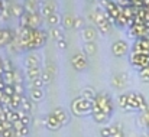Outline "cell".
Returning <instances> with one entry per match:
<instances>
[{
	"label": "cell",
	"mask_w": 149,
	"mask_h": 137,
	"mask_svg": "<svg viewBox=\"0 0 149 137\" xmlns=\"http://www.w3.org/2000/svg\"><path fill=\"white\" fill-rule=\"evenodd\" d=\"M93 111V101L90 100H86L84 97H75L72 101H71V113L75 116V117H84V116H88L91 114Z\"/></svg>",
	"instance_id": "cell-1"
},
{
	"label": "cell",
	"mask_w": 149,
	"mask_h": 137,
	"mask_svg": "<svg viewBox=\"0 0 149 137\" xmlns=\"http://www.w3.org/2000/svg\"><path fill=\"white\" fill-rule=\"evenodd\" d=\"M93 107L99 108L100 111L106 113V114L110 116V117H111V114H113V111H114V104H113V101H111V97L104 91L97 92V95H96V98H94V101H93Z\"/></svg>",
	"instance_id": "cell-2"
},
{
	"label": "cell",
	"mask_w": 149,
	"mask_h": 137,
	"mask_svg": "<svg viewBox=\"0 0 149 137\" xmlns=\"http://www.w3.org/2000/svg\"><path fill=\"white\" fill-rule=\"evenodd\" d=\"M127 104H129V111H145L149 108L146 98L141 92L136 91L127 92Z\"/></svg>",
	"instance_id": "cell-3"
},
{
	"label": "cell",
	"mask_w": 149,
	"mask_h": 137,
	"mask_svg": "<svg viewBox=\"0 0 149 137\" xmlns=\"http://www.w3.org/2000/svg\"><path fill=\"white\" fill-rule=\"evenodd\" d=\"M90 17L93 19V22H96V26L103 35H107L110 30H111V20L107 17L106 12L104 10H96L93 15H90Z\"/></svg>",
	"instance_id": "cell-4"
},
{
	"label": "cell",
	"mask_w": 149,
	"mask_h": 137,
	"mask_svg": "<svg viewBox=\"0 0 149 137\" xmlns=\"http://www.w3.org/2000/svg\"><path fill=\"white\" fill-rule=\"evenodd\" d=\"M130 65L135 66L136 69H143L149 66V53H142V52H132L130 53Z\"/></svg>",
	"instance_id": "cell-5"
},
{
	"label": "cell",
	"mask_w": 149,
	"mask_h": 137,
	"mask_svg": "<svg viewBox=\"0 0 149 137\" xmlns=\"http://www.w3.org/2000/svg\"><path fill=\"white\" fill-rule=\"evenodd\" d=\"M87 53L86 52H77L71 58V65L75 71H84L87 68Z\"/></svg>",
	"instance_id": "cell-6"
},
{
	"label": "cell",
	"mask_w": 149,
	"mask_h": 137,
	"mask_svg": "<svg viewBox=\"0 0 149 137\" xmlns=\"http://www.w3.org/2000/svg\"><path fill=\"white\" fill-rule=\"evenodd\" d=\"M16 39V30L10 28H0V49L9 46Z\"/></svg>",
	"instance_id": "cell-7"
},
{
	"label": "cell",
	"mask_w": 149,
	"mask_h": 137,
	"mask_svg": "<svg viewBox=\"0 0 149 137\" xmlns=\"http://www.w3.org/2000/svg\"><path fill=\"white\" fill-rule=\"evenodd\" d=\"M111 52H113L114 56L122 58V56L127 55V52H129V44L126 41H123V39H117L111 45Z\"/></svg>",
	"instance_id": "cell-8"
},
{
	"label": "cell",
	"mask_w": 149,
	"mask_h": 137,
	"mask_svg": "<svg viewBox=\"0 0 149 137\" xmlns=\"http://www.w3.org/2000/svg\"><path fill=\"white\" fill-rule=\"evenodd\" d=\"M111 87L114 90H125L126 85H127V74L126 72H117L111 77V81H110Z\"/></svg>",
	"instance_id": "cell-9"
},
{
	"label": "cell",
	"mask_w": 149,
	"mask_h": 137,
	"mask_svg": "<svg viewBox=\"0 0 149 137\" xmlns=\"http://www.w3.org/2000/svg\"><path fill=\"white\" fill-rule=\"evenodd\" d=\"M132 52L149 53V36H143V38L135 39V42L132 45Z\"/></svg>",
	"instance_id": "cell-10"
},
{
	"label": "cell",
	"mask_w": 149,
	"mask_h": 137,
	"mask_svg": "<svg viewBox=\"0 0 149 137\" xmlns=\"http://www.w3.org/2000/svg\"><path fill=\"white\" fill-rule=\"evenodd\" d=\"M44 126H45L48 130H51V131H56V130H59V129L62 127L61 123L56 120V117H55L52 113L45 116V118H44Z\"/></svg>",
	"instance_id": "cell-11"
},
{
	"label": "cell",
	"mask_w": 149,
	"mask_h": 137,
	"mask_svg": "<svg viewBox=\"0 0 149 137\" xmlns=\"http://www.w3.org/2000/svg\"><path fill=\"white\" fill-rule=\"evenodd\" d=\"M52 114L56 117V120L61 123L62 127L68 124V121H70V114H68V111H67L65 108H62V107H56V108L52 110Z\"/></svg>",
	"instance_id": "cell-12"
},
{
	"label": "cell",
	"mask_w": 149,
	"mask_h": 137,
	"mask_svg": "<svg viewBox=\"0 0 149 137\" xmlns=\"http://www.w3.org/2000/svg\"><path fill=\"white\" fill-rule=\"evenodd\" d=\"M56 13V4L54 3V0H45L41 4V15L47 19L49 15Z\"/></svg>",
	"instance_id": "cell-13"
},
{
	"label": "cell",
	"mask_w": 149,
	"mask_h": 137,
	"mask_svg": "<svg viewBox=\"0 0 149 137\" xmlns=\"http://www.w3.org/2000/svg\"><path fill=\"white\" fill-rule=\"evenodd\" d=\"M91 117H93V120H94L97 124H107V123H109V120H110V116H107L106 113L100 111L99 108H96V107H93Z\"/></svg>",
	"instance_id": "cell-14"
},
{
	"label": "cell",
	"mask_w": 149,
	"mask_h": 137,
	"mask_svg": "<svg viewBox=\"0 0 149 137\" xmlns=\"http://www.w3.org/2000/svg\"><path fill=\"white\" fill-rule=\"evenodd\" d=\"M97 38V30L93 26H87L83 29V39L86 42H94Z\"/></svg>",
	"instance_id": "cell-15"
},
{
	"label": "cell",
	"mask_w": 149,
	"mask_h": 137,
	"mask_svg": "<svg viewBox=\"0 0 149 137\" xmlns=\"http://www.w3.org/2000/svg\"><path fill=\"white\" fill-rule=\"evenodd\" d=\"M42 77V71H41V66H35V68H26V78L29 80V82L35 81V80H39Z\"/></svg>",
	"instance_id": "cell-16"
},
{
	"label": "cell",
	"mask_w": 149,
	"mask_h": 137,
	"mask_svg": "<svg viewBox=\"0 0 149 137\" xmlns=\"http://www.w3.org/2000/svg\"><path fill=\"white\" fill-rule=\"evenodd\" d=\"M39 56L35 55V53H29L26 58H25V66L26 68H35V66H39Z\"/></svg>",
	"instance_id": "cell-17"
},
{
	"label": "cell",
	"mask_w": 149,
	"mask_h": 137,
	"mask_svg": "<svg viewBox=\"0 0 149 137\" xmlns=\"http://www.w3.org/2000/svg\"><path fill=\"white\" fill-rule=\"evenodd\" d=\"M42 25V15L35 12V13H31V23H29V28L32 29H39V26Z\"/></svg>",
	"instance_id": "cell-18"
},
{
	"label": "cell",
	"mask_w": 149,
	"mask_h": 137,
	"mask_svg": "<svg viewBox=\"0 0 149 137\" xmlns=\"http://www.w3.org/2000/svg\"><path fill=\"white\" fill-rule=\"evenodd\" d=\"M74 25H75V16H72L71 13L64 15V17H62V26L65 29H74Z\"/></svg>",
	"instance_id": "cell-19"
},
{
	"label": "cell",
	"mask_w": 149,
	"mask_h": 137,
	"mask_svg": "<svg viewBox=\"0 0 149 137\" xmlns=\"http://www.w3.org/2000/svg\"><path fill=\"white\" fill-rule=\"evenodd\" d=\"M22 97L23 95H20V94H15V95H12L10 97V102H9V108H12V110H19L20 108V104H22Z\"/></svg>",
	"instance_id": "cell-20"
},
{
	"label": "cell",
	"mask_w": 149,
	"mask_h": 137,
	"mask_svg": "<svg viewBox=\"0 0 149 137\" xmlns=\"http://www.w3.org/2000/svg\"><path fill=\"white\" fill-rule=\"evenodd\" d=\"M97 92L94 91L93 87H84L83 88V92H81V97H84L86 100H90V101H94Z\"/></svg>",
	"instance_id": "cell-21"
},
{
	"label": "cell",
	"mask_w": 149,
	"mask_h": 137,
	"mask_svg": "<svg viewBox=\"0 0 149 137\" xmlns=\"http://www.w3.org/2000/svg\"><path fill=\"white\" fill-rule=\"evenodd\" d=\"M44 88H33L31 90V100L33 102H39L42 98H44Z\"/></svg>",
	"instance_id": "cell-22"
},
{
	"label": "cell",
	"mask_w": 149,
	"mask_h": 137,
	"mask_svg": "<svg viewBox=\"0 0 149 137\" xmlns=\"http://www.w3.org/2000/svg\"><path fill=\"white\" fill-rule=\"evenodd\" d=\"M25 13V6L19 3H12V16L13 17H20Z\"/></svg>",
	"instance_id": "cell-23"
},
{
	"label": "cell",
	"mask_w": 149,
	"mask_h": 137,
	"mask_svg": "<svg viewBox=\"0 0 149 137\" xmlns=\"http://www.w3.org/2000/svg\"><path fill=\"white\" fill-rule=\"evenodd\" d=\"M32 102H33V101H32L31 98H26V97L23 95V97H22L20 110H22V111H25V113H29V114H31V111H32V107H33V105H32Z\"/></svg>",
	"instance_id": "cell-24"
},
{
	"label": "cell",
	"mask_w": 149,
	"mask_h": 137,
	"mask_svg": "<svg viewBox=\"0 0 149 137\" xmlns=\"http://www.w3.org/2000/svg\"><path fill=\"white\" fill-rule=\"evenodd\" d=\"M49 36L55 41V42H56V41H59V39H64V38H65V36H64V33L61 32V29H59V28H56V26L49 29Z\"/></svg>",
	"instance_id": "cell-25"
},
{
	"label": "cell",
	"mask_w": 149,
	"mask_h": 137,
	"mask_svg": "<svg viewBox=\"0 0 149 137\" xmlns=\"http://www.w3.org/2000/svg\"><path fill=\"white\" fill-rule=\"evenodd\" d=\"M47 23L52 26V28H55V26H58L59 23H61V17H59V15L58 13H52L49 15L48 17H47Z\"/></svg>",
	"instance_id": "cell-26"
},
{
	"label": "cell",
	"mask_w": 149,
	"mask_h": 137,
	"mask_svg": "<svg viewBox=\"0 0 149 137\" xmlns=\"http://www.w3.org/2000/svg\"><path fill=\"white\" fill-rule=\"evenodd\" d=\"M29 23H31V13L25 10V13L19 17V26L20 28H28Z\"/></svg>",
	"instance_id": "cell-27"
},
{
	"label": "cell",
	"mask_w": 149,
	"mask_h": 137,
	"mask_svg": "<svg viewBox=\"0 0 149 137\" xmlns=\"http://www.w3.org/2000/svg\"><path fill=\"white\" fill-rule=\"evenodd\" d=\"M119 107L125 111H129V104H127V92H123L119 95Z\"/></svg>",
	"instance_id": "cell-28"
},
{
	"label": "cell",
	"mask_w": 149,
	"mask_h": 137,
	"mask_svg": "<svg viewBox=\"0 0 149 137\" xmlns=\"http://www.w3.org/2000/svg\"><path fill=\"white\" fill-rule=\"evenodd\" d=\"M84 52H86L87 55H94V53L97 52V44H96V41H94V42H86Z\"/></svg>",
	"instance_id": "cell-29"
},
{
	"label": "cell",
	"mask_w": 149,
	"mask_h": 137,
	"mask_svg": "<svg viewBox=\"0 0 149 137\" xmlns=\"http://www.w3.org/2000/svg\"><path fill=\"white\" fill-rule=\"evenodd\" d=\"M16 66L13 64V61L10 58H4L3 59V72H10V71H15Z\"/></svg>",
	"instance_id": "cell-30"
},
{
	"label": "cell",
	"mask_w": 149,
	"mask_h": 137,
	"mask_svg": "<svg viewBox=\"0 0 149 137\" xmlns=\"http://www.w3.org/2000/svg\"><path fill=\"white\" fill-rule=\"evenodd\" d=\"M52 78H54V74L51 72L49 69H44V71H42V77H41V80H42L44 85H48V84H51Z\"/></svg>",
	"instance_id": "cell-31"
},
{
	"label": "cell",
	"mask_w": 149,
	"mask_h": 137,
	"mask_svg": "<svg viewBox=\"0 0 149 137\" xmlns=\"http://www.w3.org/2000/svg\"><path fill=\"white\" fill-rule=\"evenodd\" d=\"M114 133V126H106L100 130V136L101 137H111Z\"/></svg>",
	"instance_id": "cell-32"
},
{
	"label": "cell",
	"mask_w": 149,
	"mask_h": 137,
	"mask_svg": "<svg viewBox=\"0 0 149 137\" xmlns=\"http://www.w3.org/2000/svg\"><path fill=\"white\" fill-rule=\"evenodd\" d=\"M13 131H15V130H13ZM15 134H16V137H26L28 134H29V126L22 124V127H20L19 130H16Z\"/></svg>",
	"instance_id": "cell-33"
},
{
	"label": "cell",
	"mask_w": 149,
	"mask_h": 137,
	"mask_svg": "<svg viewBox=\"0 0 149 137\" xmlns=\"http://www.w3.org/2000/svg\"><path fill=\"white\" fill-rule=\"evenodd\" d=\"M139 78L143 82H149V66H146V68H143V69L139 71Z\"/></svg>",
	"instance_id": "cell-34"
},
{
	"label": "cell",
	"mask_w": 149,
	"mask_h": 137,
	"mask_svg": "<svg viewBox=\"0 0 149 137\" xmlns=\"http://www.w3.org/2000/svg\"><path fill=\"white\" fill-rule=\"evenodd\" d=\"M20 121H22V124L29 126V124H31V114H29V113H25V111L20 110Z\"/></svg>",
	"instance_id": "cell-35"
},
{
	"label": "cell",
	"mask_w": 149,
	"mask_h": 137,
	"mask_svg": "<svg viewBox=\"0 0 149 137\" xmlns=\"http://www.w3.org/2000/svg\"><path fill=\"white\" fill-rule=\"evenodd\" d=\"M113 126H114V133H113L111 137H125L123 130H122V127H120L119 124H113Z\"/></svg>",
	"instance_id": "cell-36"
},
{
	"label": "cell",
	"mask_w": 149,
	"mask_h": 137,
	"mask_svg": "<svg viewBox=\"0 0 149 137\" xmlns=\"http://www.w3.org/2000/svg\"><path fill=\"white\" fill-rule=\"evenodd\" d=\"M33 88H44V82H42L41 78H39V80H35V81L31 82V90H33Z\"/></svg>",
	"instance_id": "cell-37"
},
{
	"label": "cell",
	"mask_w": 149,
	"mask_h": 137,
	"mask_svg": "<svg viewBox=\"0 0 149 137\" xmlns=\"http://www.w3.org/2000/svg\"><path fill=\"white\" fill-rule=\"evenodd\" d=\"M3 91H4V94H6V95H10V97L16 94V91H15V85H6Z\"/></svg>",
	"instance_id": "cell-38"
},
{
	"label": "cell",
	"mask_w": 149,
	"mask_h": 137,
	"mask_svg": "<svg viewBox=\"0 0 149 137\" xmlns=\"http://www.w3.org/2000/svg\"><path fill=\"white\" fill-rule=\"evenodd\" d=\"M15 84H23V78H22V74L16 69L15 71Z\"/></svg>",
	"instance_id": "cell-39"
},
{
	"label": "cell",
	"mask_w": 149,
	"mask_h": 137,
	"mask_svg": "<svg viewBox=\"0 0 149 137\" xmlns=\"http://www.w3.org/2000/svg\"><path fill=\"white\" fill-rule=\"evenodd\" d=\"M83 23H84L83 17H75V25H74V29H80V28H83Z\"/></svg>",
	"instance_id": "cell-40"
},
{
	"label": "cell",
	"mask_w": 149,
	"mask_h": 137,
	"mask_svg": "<svg viewBox=\"0 0 149 137\" xmlns=\"http://www.w3.org/2000/svg\"><path fill=\"white\" fill-rule=\"evenodd\" d=\"M15 85V91H16V94H20V95H23V84H13Z\"/></svg>",
	"instance_id": "cell-41"
},
{
	"label": "cell",
	"mask_w": 149,
	"mask_h": 137,
	"mask_svg": "<svg viewBox=\"0 0 149 137\" xmlns=\"http://www.w3.org/2000/svg\"><path fill=\"white\" fill-rule=\"evenodd\" d=\"M56 46H58L59 49H67V41H65V38L56 41Z\"/></svg>",
	"instance_id": "cell-42"
},
{
	"label": "cell",
	"mask_w": 149,
	"mask_h": 137,
	"mask_svg": "<svg viewBox=\"0 0 149 137\" xmlns=\"http://www.w3.org/2000/svg\"><path fill=\"white\" fill-rule=\"evenodd\" d=\"M4 130H7L6 129V124H4V121H0V134H3Z\"/></svg>",
	"instance_id": "cell-43"
},
{
	"label": "cell",
	"mask_w": 149,
	"mask_h": 137,
	"mask_svg": "<svg viewBox=\"0 0 149 137\" xmlns=\"http://www.w3.org/2000/svg\"><path fill=\"white\" fill-rule=\"evenodd\" d=\"M4 10V0H0V13Z\"/></svg>",
	"instance_id": "cell-44"
},
{
	"label": "cell",
	"mask_w": 149,
	"mask_h": 137,
	"mask_svg": "<svg viewBox=\"0 0 149 137\" xmlns=\"http://www.w3.org/2000/svg\"><path fill=\"white\" fill-rule=\"evenodd\" d=\"M0 75H3V59L0 58Z\"/></svg>",
	"instance_id": "cell-45"
},
{
	"label": "cell",
	"mask_w": 149,
	"mask_h": 137,
	"mask_svg": "<svg viewBox=\"0 0 149 137\" xmlns=\"http://www.w3.org/2000/svg\"><path fill=\"white\" fill-rule=\"evenodd\" d=\"M32 1H36V0H32Z\"/></svg>",
	"instance_id": "cell-46"
},
{
	"label": "cell",
	"mask_w": 149,
	"mask_h": 137,
	"mask_svg": "<svg viewBox=\"0 0 149 137\" xmlns=\"http://www.w3.org/2000/svg\"><path fill=\"white\" fill-rule=\"evenodd\" d=\"M0 22H1V17H0Z\"/></svg>",
	"instance_id": "cell-47"
},
{
	"label": "cell",
	"mask_w": 149,
	"mask_h": 137,
	"mask_svg": "<svg viewBox=\"0 0 149 137\" xmlns=\"http://www.w3.org/2000/svg\"><path fill=\"white\" fill-rule=\"evenodd\" d=\"M0 137H1V134H0Z\"/></svg>",
	"instance_id": "cell-48"
}]
</instances>
